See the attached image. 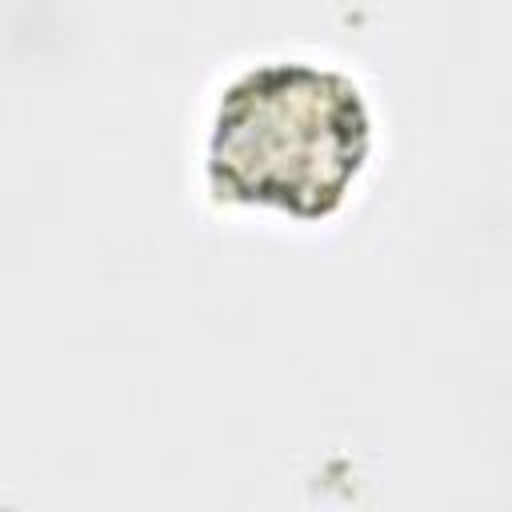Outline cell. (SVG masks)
I'll return each mask as SVG.
<instances>
[{
	"label": "cell",
	"instance_id": "1",
	"mask_svg": "<svg viewBox=\"0 0 512 512\" xmlns=\"http://www.w3.org/2000/svg\"><path fill=\"white\" fill-rule=\"evenodd\" d=\"M364 152L368 108L348 76L316 64H264L224 92L208 176L224 196L320 216L340 204Z\"/></svg>",
	"mask_w": 512,
	"mask_h": 512
}]
</instances>
